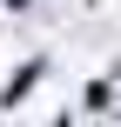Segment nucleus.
Here are the masks:
<instances>
[{
    "mask_svg": "<svg viewBox=\"0 0 121 127\" xmlns=\"http://www.w3.org/2000/svg\"><path fill=\"white\" fill-rule=\"evenodd\" d=\"M13 7H20V0H13Z\"/></svg>",
    "mask_w": 121,
    "mask_h": 127,
    "instance_id": "1",
    "label": "nucleus"
}]
</instances>
